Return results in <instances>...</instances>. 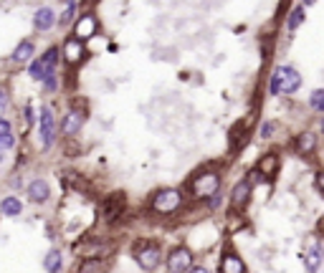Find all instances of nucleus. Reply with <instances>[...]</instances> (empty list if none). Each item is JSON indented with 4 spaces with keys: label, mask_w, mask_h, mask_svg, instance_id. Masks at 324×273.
<instances>
[{
    "label": "nucleus",
    "mask_w": 324,
    "mask_h": 273,
    "mask_svg": "<svg viewBox=\"0 0 324 273\" xmlns=\"http://www.w3.org/2000/svg\"><path fill=\"white\" fill-rule=\"evenodd\" d=\"M302 86V76L292 66H278L271 76V94H294Z\"/></svg>",
    "instance_id": "nucleus-1"
},
{
    "label": "nucleus",
    "mask_w": 324,
    "mask_h": 273,
    "mask_svg": "<svg viewBox=\"0 0 324 273\" xmlns=\"http://www.w3.org/2000/svg\"><path fill=\"white\" fill-rule=\"evenodd\" d=\"M182 205V195L178 190H160L152 198V210L160 215H170Z\"/></svg>",
    "instance_id": "nucleus-2"
},
{
    "label": "nucleus",
    "mask_w": 324,
    "mask_h": 273,
    "mask_svg": "<svg viewBox=\"0 0 324 273\" xmlns=\"http://www.w3.org/2000/svg\"><path fill=\"white\" fill-rule=\"evenodd\" d=\"M38 134H40V147L48 149L56 139V122H54V114L48 106L40 109V122H38Z\"/></svg>",
    "instance_id": "nucleus-3"
},
{
    "label": "nucleus",
    "mask_w": 324,
    "mask_h": 273,
    "mask_svg": "<svg viewBox=\"0 0 324 273\" xmlns=\"http://www.w3.org/2000/svg\"><path fill=\"white\" fill-rule=\"evenodd\" d=\"M56 61H58V51H56V48H51L46 56H40L38 61H33V63H30V76H33L36 81H44L46 76H51V73H54Z\"/></svg>",
    "instance_id": "nucleus-4"
},
{
    "label": "nucleus",
    "mask_w": 324,
    "mask_h": 273,
    "mask_svg": "<svg viewBox=\"0 0 324 273\" xmlns=\"http://www.w3.org/2000/svg\"><path fill=\"white\" fill-rule=\"evenodd\" d=\"M218 185H220L218 172H206V175L195 177V182H192V195H195V198H210V195L218 192Z\"/></svg>",
    "instance_id": "nucleus-5"
},
{
    "label": "nucleus",
    "mask_w": 324,
    "mask_h": 273,
    "mask_svg": "<svg viewBox=\"0 0 324 273\" xmlns=\"http://www.w3.org/2000/svg\"><path fill=\"white\" fill-rule=\"evenodd\" d=\"M124 205H127L124 192H114V195H109V198L102 203V218H104L106 223H114L116 218H122V213H124Z\"/></svg>",
    "instance_id": "nucleus-6"
},
{
    "label": "nucleus",
    "mask_w": 324,
    "mask_h": 273,
    "mask_svg": "<svg viewBox=\"0 0 324 273\" xmlns=\"http://www.w3.org/2000/svg\"><path fill=\"white\" fill-rule=\"evenodd\" d=\"M190 266H192V256H190L188 248H178V251H172L170 258H168L170 273H188Z\"/></svg>",
    "instance_id": "nucleus-7"
},
{
    "label": "nucleus",
    "mask_w": 324,
    "mask_h": 273,
    "mask_svg": "<svg viewBox=\"0 0 324 273\" xmlns=\"http://www.w3.org/2000/svg\"><path fill=\"white\" fill-rule=\"evenodd\" d=\"M96 33V18L94 15H81L78 20H76V28H74V38L76 41H89V38Z\"/></svg>",
    "instance_id": "nucleus-8"
},
{
    "label": "nucleus",
    "mask_w": 324,
    "mask_h": 273,
    "mask_svg": "<svg viewBox=\"0 0 324 273\" xmlns=\"http://www.w3.org/2000/svg\"><path fill=\"white\" fill-rule=\"evenodd\" d=\"M251 182L248 180H240L236 187H233V192H230V205L236 208V210H240L243 205L248 203V198H251Z\"/></svg>",
    "instance_id": "nucleus-9"
},
{
    "label": "nucleus",
    "mask_w": 324,
    "mask_h": 273,
    "mask_svg": "<svg viewBox=\"0 0 324 273\" xmlns=\"http://www.w3.org/2000/svg\"><path fill=\"white\" fill-rule=\"evenodd\" d=\"M137 263L142 266V271H154L160 263V251L157 246H142V251L137 253Z\"/></svg>",
    "instance_id": "nucleus-10"
},
{
    "label": "nucleus",
    "mask_w": 324,
    "mask_h": 273,
    "mask_svg": "<svg viewBox=\"0 0 324 273\" xmlns=\"http://www.w3.org/2000/svg\"><path fill=\"white\" fill-rule=\"evenodd\" d=\"M84 43L81 41H76V38H68V41L64 43V58L68 61V63H76V61H81L84 58Z\"/></svg>",
    "instance_id": "nucleus-11"
},
{
    "label": "nucleus",
    "mask_w": 324,
    "mask_h": 273,
    "mask_svg": "<svg viewBox=\"0 0 324 273\" xmlns=\"http://www.w3.org/2000/svg\"><path fill=\"white\" fill-rule=\"evenodd\" d=\"M48 195H51V190H48V182H46V180H33V182H30L28 198H30L33 203H46Z\"/></svg>",
    "instance_id": "nucleus-12"
},
{
    "label": "nucleus",
    "mask_w": 324,
    "mask_h": 273,
    "mask_svg": "<svg viewBox=\"0 0 324 273\" xmlns=\"http://www.w3.org/2000/svg\"><path fill=\"white\" fill-rule=\"evenodd\" d=\"M81 124H84V114L74 109V111L66 114V119H64V124H61V132H64L66 137H71V134H76V132L81 129Z\"/></svg>",
    "instance_id": "nucleus-13"
},
{
    "label": "nucleus",
    "mask_w": 324,
    "mask_h": 273,
    "mask_svg": "<svg viewBox=\"0 0 324 273\" xmlns=\"http://www.w3.org/2000/svg\"><path fill=\"white\" fill-rule=\"evenodd\" d=\"M54 23H56V15H54L51 8H38V10H36V15H33V25H36L38 30H51Z\"/></svg>",
    "instance_id": "nucleus-14"
},
{
    "label": "nucleus",
    "mask_w": 324,
    "mask_h": 273,
    "mask_svg": "<svg viewBox=\"0 0 324 273\" xmlns=\"http://www.w3.org/2000/svg\"><path fill=\"white\" fill-rule=\"evenodd\" d=\"M314 147H316V134H312V132L299 134V137H296V142H294L296 154H312V152H314Z\"/></svg>",
    "instance_id": "nucleus-15"
},
{
    "label": "nucleus",
    "mask_w": 324,
    "mask_h": 273,
    "mask_svg": "<svg viewBox=\"0 0 324 273\" xmlns=\"http://www.w3.org/2000/svg\"><path fill=\"white\" fill-rule=\"evenodd\" d=\"M220 273H246V268H243V261L238 256H223L220 261Z\"/></svg>",
    "instance_id": "nucleus-16"
},
{
    "label": "nucleus",
    "mask_w": 324,
    "mask_h": 273,
    "mask_svg": "<svg viewBox=\"0 0 324 273\" xmlns=\"http://www.w3.org/2000/svg\"><path fill=\"white\" fill-rule=\"evenodd\" d=\"M276 170H278V157L276 154H266V157L258 162V175H264V177H274Z\"/></svg>",
    "instance_id": "nucleus-17"
},
{
    "label": "nucleus",
    "mask_w": 324,
    "mask_h": 273,
    "mask_svg": "<svg viewBox=\"0 0 324 273\" xmlns=\"http://www.w3.org/2000/svg\"><path fill=\"white\" fill-rule=\"evenodd\" d=\"M0 213L8 215V218H13V215H20V213H23V205H20L18 198H6L3 203H0Z\"/></svg>",
    "instance_id": "nucleus-18"
},
{
    "label": "nucleus",
    "mask_w": 324,
    "mask_h": 273,
    "mask_svg": "<svg viewBox=\"0 0 324 273\" xmlns=\"http://www.w3.org/2000/svg\"><path fill=\"white\" fill-rule=\"evenodd\" d=\"M33 43L30 41H23V43H18V48L13 51V61H18V63H23V61H28L30 56H33Z\"/></svg>",
    "instance_id": "nucleus-19"
},
{
    "label": "nucleus",
    "mask_w": 324,
    "mask_h": 273,
    "mask_svg": "<svg viewBox=\"0 0 324 273\" xmlns=\"http://www.w3.org/2000/svg\"><path fill=\"white\" fill-rule=\"evenodd\" d=\"M44 268L48 273H61V251H51L44 261Z\"/></svg>",
    "instance_id": "nucleus-20"
},
{
    "label": "nucleus",
    "mask_w": 324,
    "mask_h": 273,
    "mask_svg": "<svg viewBox=\"0 0 324 273\" xmlns=\"http://www.w3.org/2000/svg\"><path fill=\"white\" fill-rule=\"evenodd\" d=\"M106 263H102V258H86V263L78 268V273H104Z\"/></svg>",
    "instance_id": "nucleus-21"
},
{
    "label": "nucleus",
    "mask_w": 324,
    "mask_h": 273,
    "mask_svg": "<svg viewBox=\"0 0 324 273\" xmlns=\"http://www.w3.org/2000/svg\"><path fill=\"white\" fill-rule=\"evenodd\" d=\"M319 258H322V248L314 246V248L306 253V268H309V271H316V268H319Z\"/></svg>",
    "instance_id": "nucleus-22"
},
{
    "label": "nucleus",
    "mask_w": 324,
    "mask_h": 273,
    "mask_svg": "<svg viewBox=\"0 0 324 273\" xmlns=\"http://www.w3.org/2000/svg\"><path fill=\"white\" fill-rule=\"evenodd\" d=\"M302 20H304V8H294V10H292V15H289V23H286V25H289V30H296Z\"/></svg>",
    "instance_id": "nucleus-23"
},
{
    "label": "nucleus",
    "mask_w": 324,
    "mask_h": 273,
    "mask_svg": "<svg viewBox=\"0 0 324 273\" xmlns=\"http://www.w3.org/2000/svg\"><path fill=\"white\" fill-rule=\"evenodd\" d=\"M312 106H314V109H322V106H324V91H322V89H316V91L312 94Z\"/></svg>",
    "instance_id": "nucleus-24"
},
{
    "label": "nucleus",
    "mask_w": 324,
    "mask_h": 273,
    "mask_svg": "<svg viewBox=\"0 0 324 273\" xmlns=\"http://www.w3.org/2000/svg\"><path fill=\"white\" fill-rule=\"evenodd\" d=\"M74 18V0H68V5H66V10L61 13V23H68Z\"/></svg>",
    "instance_id": "nucleus-25"
},
{
    "label": "nucleus",
    "mask_w": 324,
    "mask_h": 273,
    "mask_svg": "<svg viewBox=\"0 0 324 273\" xmlns=\"http://www.w3.org/2000/svg\"><path fill=\"white\" fill-rule=\"evenodd\" d=\"M16 144V137L13 134H6V137H0V149H10Z\"/></svg>",
    "instance_id": "nucleus-26"
},
{
    "label": "nucleus",
    "mask_w": 324,
    "mask_h": 273,
    "mask_svg": "<svg viewBox=\"0 0 324 273\" xmlns=\"http://www.w3.org/2000/svg\"><path fill=\"white\" fill-rule=\"evenodd\" d=\"M274 129H276V124H271V122H266V124L261 127V137H264V139H268V137L274 134Z\"/></svg>",
    "instance_id": "nucleus-27"
},
{
    "label": "nucleus",
    "mask_w": 324,
    "mask_h": 273,
    "mask_svg": "<svg viewBox=\"0 0 324 273\" xmlns=\"http://www.w3.org/2000/svg\"><path fill=\"white\" fill-rule=\"evenodd\" d=\"M6 134H13V132H10V122L0 119V137H6Z\"/></svg>",
    "instance_id": "nucleus-28"
},
{
    "label": "nucleus",
    "mask_w": 324,
    "mask_h": 273,
    "mask_svg": "<svg viewBox=\"0 0 324 273\" xmlns=\"http://www.w3.org/2000/svg\"><path fill=\"white\" fill-rule=\"evenodd\" d=\"M6 106H8V96H6V91H0V114L6 111Z\"/></svg>",
    "instance_id": "nucleus-29"
},
{
    "label": "nucleus",
    "mask_w": 324,
    "mask_h": 273,
    "mask_svg": "<svg viewBox=\"0 0 324 273\" xmlns=\"http://www.w3.org/2000/svg\"><path fill=\"white\" fill-rule=\"evenodd\" d=\"M218 203H220V195H218V192L210 195V203H208V205H210V208H218Z\"/></svg>",
    "instance_id": "nucleus-30"
},
{
    "label": "nucleus",
    "mask_w": 324,
    "mask_h": 273,
    "mask_svg": "<svg viewBox=\"0 0 324 273\" xmlns=\"http://www.w3.org/2000/svg\"><path fill=\"white\" fill-rule=\"evenodd\" d=\"M190 273H208V271H206V268H192Z\"/></svg>",
    "instance_id": "nucleus-31"
},
{
    "label": "nucleus",
    "mask_w": 324,
    "mask_h": 273,
    "mask_svg": "<svg viewBox=\"0 0 324 273\" xmlns=\"http://www.w3.org/2000/svg\"><path fill=\"white\" fill-rule=\"evenodd\" d=\"M0 165H3V152H0Z\"/></svg>",
    "instance_id": "nucleus-32"
},
{
    "label": "nucleus",
    "mask_w": 324,
    "mask_h": 273,
    "mask_svg": "<svg viewBox=\"0 0 324 273\" xmlns=\"http://www.w3.org/2000/svg\"><path fill=\"white\" fill-rule=\"evenodd\" d=\"M312 3H314V0H306V5H312Z\"/></svg>",
    "instance_id": "nucleus-33"
}]
</instances>
